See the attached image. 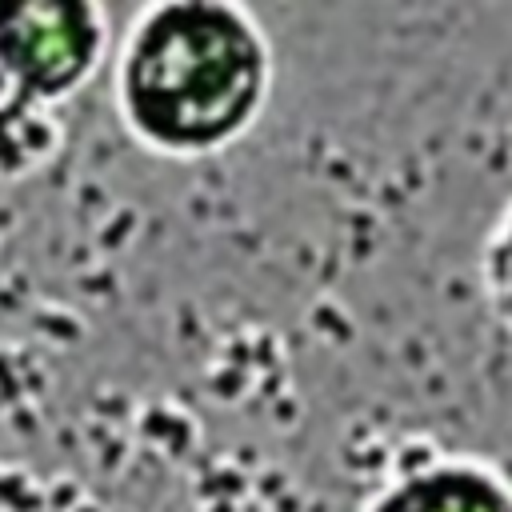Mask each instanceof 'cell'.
Listing matches in <instances>:
<instances>
[{
    "label": "cell",
    "mask_w": 512,
    "mask_h": 512,
    "mask_svg": "<svg viewBox=\"0 0 512 512\" xmlns=\"http://www.w3.org/2000/svg\"><path fill=\"white\" fill-rule=\"evenodd\" d=\"M112 40L100 0H0V80L52 108L108 72Z\"/></svg>",
    "instance_id": "2"
},
{
    "label": "cell",
    "mask_w": 512,
    "mask_h": 512,
    "mask_svg": "<svg viewBox=\"0 0 512 512\" xmlns=\"http://www.w3.org/2000/svg\"><path fill=\"white\" fill-rule=\"evenodd\" d=\"M276 52L236 0H152L112 40L108 92L120 128L160 160H208L268 112Z\"/></svg>",
    "instance_id": "1"
},
{
    "label": "cell",
    "mask_w": 512,
    "mask_h": 512,
    "mask_svg": "<svg viewBox=\"0 0 512 512\" xmlns=\"http://www.w3.org/2000/svg\"><path fill=\"white\" fill-rule=\"evenodd\" d=\"M360 512H512V476L464 448H420L400 456Z\"/></svg>",
    "instance_id": "3"
},
{
    "label": "cell",
    "mask_w": 512,
    "mask_h": 512,
    "mask_svg": "<svg viewBox=\"0 0 512 512\" xmlns=\"http://www.w3.org/2000/svg\"><path fill=\"white\" fill-rule=\"evenodd\" d=\"M476 276H480V296H484L488 316L512 336V196L504 200L492 228L484 232Z\"/></svg>",
    "instance_id": "5"
},
{
    "label": "cell",
    "mask_w": 512,
    "mask_h": 512,
    "mask_svg": "<svg viewBox=\"0 0 512 512\" xmlns=\"http://www.w3.org/2000/svg\"><path fill=\"white\" fill-rule=\"evenodd\" d=\"M68 128L60 108L0 80V184H20L56 164Z\"/></svg>",
    "instance_id": "4"
}]
</instances>
